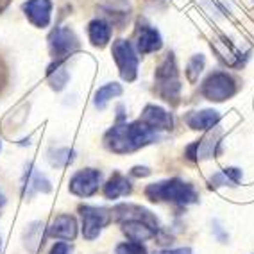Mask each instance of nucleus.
I'll return each mask as SVG.
<instances>
[{"mask_svg":"<svg viewBox=\"0 0 254 254\" xmlns=\"http://www.w3.org/2000/svg\"><path fill=\"white\" fill-rule=\"evenodd\" d=\"M159 138H161V134L158 131L138 120V122H120L113 126L106 132L104 143L109 150H113L117 154H126V152H132V150L149 145Z\"/></svg>","mask_w":254,"mask_h":254,"instance_id":"obj_1","label":"nucleus"},{"mask_svg":"<svg viewBox=\"0 0 254 254\" xmlns=\"http://www.w3.org/2000/svg\"><path fill=\"white\" fill-rule=\"evenodd\" d=\"M145 195L154 202H174V204L186 206L199 200L195 188L181 179H167V181L152 183L145 188Z\"/></svg>","mask_w":254,"mask_h":254,"instance_id":"obj_2","label":"nucleus"},{"mask_svg":"<svg viewBox=\"0 0 254 254\" xmlns=\"http://www.w3.org/2000/svg\"><path fill=\"white\" fill-rule=\"evenodd\" d=\"M156 84H158V93L163 97L167 102H177L179 93H181V81H179V72H177V63L172 52H168L165 59L156 68Z\"/></svg>","mask_w":254,"mask_h":254,"instance_id":"obj_3","label":"nucleus"},{"mask_svg":"<svg viewBox=\"0 0 254 254\" xmlns=\"http://www.w3.org/2000/svg\"><path fill=\"white\" fill-rule=\"evenodd\" d=\"M236 90H238L236 81L227 72H213L206 77V81L200 86L202 97L211 102H224V100L231 99Z\"/></svg>","mask_w":254,"mask_h":254,"instance_id":"obj_4","label":"nucleus"},{"mask_svg":"<svg viewBox=\"0 0 254 254\" xmlns=\"http://www.w3.org/2000/svg\"><path fill=\"white\" fill-rule=\"evenodd\" d=\"M111 52H113L115 63H117L124 81L127 82L134 81L138 75V56L134 47L127 40H117L113 43Z\"/></svg>","mask_w":254,"mask_h":254,"instance_id":"obj_5","label":"nucleus"},{"mask_svg":"<svg viewBox=\"0 0 254 254\" xmlns=\"http://www.w3.org/2000/svg\"><path fill=\"white\" fill-rule=\"evenodd\" d=\"M79 211L82 217V235L86 240H95L113 217L109 209L97 206H79Z\"/></svg>","mask_w":254,"mask_h":254,"instance_id":"obj_6","label":"nucleus"},{"mask_svg":"<svg viewBox=\"0 0 254 254\" xmlns=\"http://www.w3.org/2000/svg\"><path fill=\"white\" fill-rule=\"evenodd\" d=\"M50 54L56 61H64L79 49V40L70 27H58L49 38Z\"/></svg>","mask_w":254,"mask_h":254,"instance_id":"obj_7","label":"nucleus"},{"mask_svg":"<svg viewBox=\"0 0 254 254\" xmlns=\"http://www.w3.org/2000/svg\"><path fill=\"white\" fill-rule=\"evenodd\" d=\"M100 185H102V172L97 168H84L72 176L68 190L77 197H91L99 191Z\"/></svg>","mask_w":254,"mask_h":254,"instance_id":"obj_8","label":"nucleus"},{"mask_svg":"<svg viewBox=\"0 0 254 254\" xmlns=\"http://www.w3.org/2000/svg\"><path fill=\"white\" fill-rule=\"evenodd\" d=\"M22 9L25 11V16L31 20L32 25H36V27L43 29L50 23V16H52L50 0H27L22 5Z\"/></svg>","mask_w":254,"mask_h":254,"instance_id":"obj_9","label":"nucleus"},{"mask_svg":"<svg viewBox=\"0 0 254 254\" xmlns=\"http://www.w3.org/2000/svg\"><path fill=\"white\" fill-rule=\"evenodd\" d=\"M120 224H122L124 235L131 242H140V244L154 238L159 229L156 224H150L147 220H124Z\"/></svg>","mask_w":254,"mask_h":254,"instance_id":"obj_10","label":"nucleus"},{"mask_svg":"<svg viewBox=\"0 0 254 254\" xmlns=\"http://www.w3.org/2000/svg\"><path fill=\"white\" fill-rule=\"evenodd\" d=\"M52 190V185L41 172H38L36 168L29 163L25 167V174H23V197H32L36 191L41 193H49Z\"/></svg>","mask_w":254,"mask_h":254,"instance_id":"obj_11","label":"nucleus"},{"mask_svg":"<svg viewBox=\"0 0 254 254\" xmlns=\"http://www.w3.org/2000/svg\"><path fill=\"white\" fill-rule=\"evenodd\" d=\"M141 122L152 127L154 131H159V129H167L168 131V129L174 127V117L168 111H165L163 108L149 104L145 106L143 113H141Z\"/></svg>","mask_w":254,"mask_h":254,"instance_id":"obj_12","label":"nucleus"},{"mask_svg":"<svg viewBox=\"0 0 254 254\" xmlns=\"http://www.w3.org/2000/svg\"><path fill=\"white\" fill-rule=\"evenodd\" d=\"M49 236L61 240H73L77 236V220L72 215H58L47 229Z\"/></svg>","mask_w":254,"mask_h":254,"instance_id":"obj_13","label":"nucleus"},{"mask_svg":"<svg viewBox=\"0 0 254 254\" xmlns=\"http://www.w3.org/2000/svg\"><path fill=\"white\" fill-rule=\"evenodd\" d=\"M163 47V40H161V34H159L158 29L145 25L138 31V40H136V52L138 54H152V52H158L159 49Z\"/></svg>","mask_w":254,"mask_h":254,"instance_id":"obj_14","label":"nucleus"},{"mask_svg":"<svg viewBox=\"0 0 254 254\" xmlns=\"http://www.w3.org/2000/svg\"><path fill=\"white\" fill-rule=\"evenodd\" d=\"M185 120L191 129L204 131V129H211L213 126H217V122L220 120V115L215 109H202V111H191V113H188Z\"/></svg>","mask_w":254,"mask_h":254,"instance_id":"obj_15","label":"nucleus"},{"mask_svg":"<svg viewBox=\"0 0 254 254\" xmlns=\"http://www.w3.org/2000/svg\"><path fill=\"white\" fill-rule=\"evenodd\" d=\"M131 190H132V185L120 172H115L111 176V179L104 185V195L109 200H115L118 197L127 195V193H131Z\"/></svg>","mask_w":254,"mask_h":254,"instance_id":"obj_16","label":"nucleus"},{"mask_svg":"<svg viewBox=\"0 0 254 254\" xmlns=\"http://www.w3.org/2000/svg\"><path fill=\"white\" fill-rule=\"evenodd\" d=\"M88 36H90V41L95 47H104L111 40V27H109V23L104 22V20L100 18L91 20L88 23Z\"/></svg>","mask_w":254,"mask_h":254,"instance_id":"obj_17","label":"nucleus"},{"mask_svg":"<svg viewBox=\"0 0 254 254\" xmlns=\"http://www.w3.org/2000/svg\"><path fill=\"white\" fill-rule=\"evenodd\" d=\"M220 134L222 132L218 131V129H215V131L208 132L199 141V145H197V159H209L217 154V147L220 143Z\"/></svg>","mask_w":254,"mask_h":254,"instance_id":"obj_18","label":"nucleus"},{"mask_svg":"<svg viewBox=\"0 0 254 254\" xmlns=\"http://www.w3.org/2000/svg\"><path fill=\"white\" fill-rule=\"evenodd\" d=\"M43 222H31L23 231V244L31 253H36L38 247L43 244Z\"/></svg>","mask_w":254,"mask_h":254,"instance_id":"obj_19","label":"nucleus"},{"mask_svg":"<svg viewBox=\"0 0 254 254\" xmlns=\"http://www.w3.org/2000/svg\"><path fill=\"white\" fill-rule=\"evenodd\" d=\"M122 86L117 84V82H108L104 84L102 88H99L95 93V99H93V104H95L97 109H104L106 104H108L109 100L115 99V97H120L122 95Z\"/></svg>","mask_w":254,"mask_h":254,"instance_id":"obj_20","label":"nucleus"},{"mask_svg":"<svg viewBox=\"0 0 254 254\" xmlns=\"http://www.w3.org/2000/svg\"><path fill=\"white\" fill-rule=\"evenodd\" d=\"M68 70L63 66V61H56L52 66L49 68V82H50V88L56 91H61L64 86H66V82H68Z\"/></svg>","mask_w":254,"mask_h":254,"instance_id":"obj_21","label":"nucleus"},{"mask_svg":"<svg viewBox=\"0 0 254 254\" xmlns=\"http://www.w3.org/2000/svg\"><path fill=\"white\" fill-rule=\"evenodd\" d=\"M204 64H206V59L202 54H195L193 58L188 61V66H186V77L190 82H197L199 75L202 73L204 70Z\"/></svg>","mask_w":254,"mask_h":254,"instance_id":"obj_22","label":"nucleus"},{"mask_svg":"<svg viewBox=\"0 0 254 254\" xmlns=\"http://www.w3.org/2000/svg\"><path fill=\"white\" fill-rule=\"evenodd\" d=\"M73 159H75V152L70 149H56L50 152V163L54 165V167H59V168H63V167H68L70 163H72Z\"/></svg>","mask_w":254,"mask_h":254,"instance_id":"obj_23","label":"nucleus"},{"mask_svg":"<svg viewBox=\"0 0 254 254\" xmlns=\"http://www.w3.org/2000/svg\"><path fill=\"white\" fill-rule=\"evenodd\" d=\"M115 253L117 254H149L145 247H143V244H140V242H126V244H120Z\"/></svg>","mask_w":254,"mask_h":254,"instance_id":"obj_24","label":"nucleus"},{"mask_svg":"<svg viewBox=\"0 0 254 254\" xmlns=\"http://www.w3.org/2000/svg\"><path fill=\"white\" fill-rule=\"evenodd\" d=\"M222 174L227 177V181L231 183V186H236V185H238V183L242 181V176H244V174H242L240 168H235V167L224 168Z\"/></svg>","mask_w":254,"mask_h":254,"instance_id":"obj_25","label":"nucleus"},{"mask_svg":"<svg viewBox=\"0 0 254 254\" xmlns=\"http://www.w3.org/2000/svg\"><path fill=\"white\" fill-rule=\"evenodd\" d=\"M224 185H231V183L227 181V177L224 176L222 172L215 174V176L209 179V186H211V188H218V186H224Z\"/></svg>","mask_w":254,"mask_h":254,"instance_id":"obj_26","label":"nucleus"},{"mask_svg":"<svg viewBox=\"0 0 254 254\" xmlns=\"http://www.w3.org/2000/svg\"><path fill=\"white\" fill-rule=\"evenodd\" d=\"M49 254H70V245L63 244V242H59V244H56L54 247L50 249Z\"/></svg>","mask_w":254,"mask_h":254,"instance_id":"obj_27","label":"nucleus"},{"mask_svg":"<svg viewBox=\"0 0 254 254\" xmlns=\"http://www.w3.org/2000/svg\"><path fill=\"white\" fill-rule=\"evenodd\" d=\"M197 145H199V141H195V143L188 145V149H186L185 156L190 159V161H197Z\"/></svg>","mask_w":254,"mask_h":254,"instance_id":"obj_28","label":"nucleus"},{"mask_svg":"<svg viewBox=\"0 0 254 254\" xmlns=\"http://www.w3.org/2000/svg\"><path fill=\"white\" fill-rule=\"evenodd\" d=\"M156 254H193L190 247H181V249H167V251H159Z\"/></svg>","mask_w":254,"mask_h":254,"instance_id":"obj_29","label":"nucleus"},{"mask_svg":"<svg viewBox=\"0 0 254 254\" xmlns=\"http://www.w3.org/2000/svg\"><path fill=\"white\" fill-rule=\"evenodd\" d=\"M131 174H132V176H138V177H145V176H149V174H150V170L147 167H134L131 170Z\"/></svg>","mask_w":254,"mask_h":254,"instance_id":"obj_30","label":"nucleus"},{"mask_svg":"<svg viewBox=\"0 0 254 254\" xmlns=\"http://www.w3.org/2000/svg\"><path fill=\"white\" fill-rule=\"evenodd\" d=\"M213 226H215V233H217V236H218V240L222 242V244H226V240H227V236L224 235V231H222V227H220V224L218 222H213Z\"/></svg>","mask_w":254,"mask_h":254,"instance_id":"obj_31","label":"nucleus"},{"mask_svg":"<svg viewBox=\"0 0 254 254\" xmlns=\"http://www.w3.org/2000/svg\"><path fill=\"white\" fill-rule=\"evenodd\" d=\"M5 204V199H4V195H2V191H0V208Z\"/></svg>","mask_w":254,"mask_h":254,"instance_id":"obj_32","label":"nucleus"}]
</instances>
